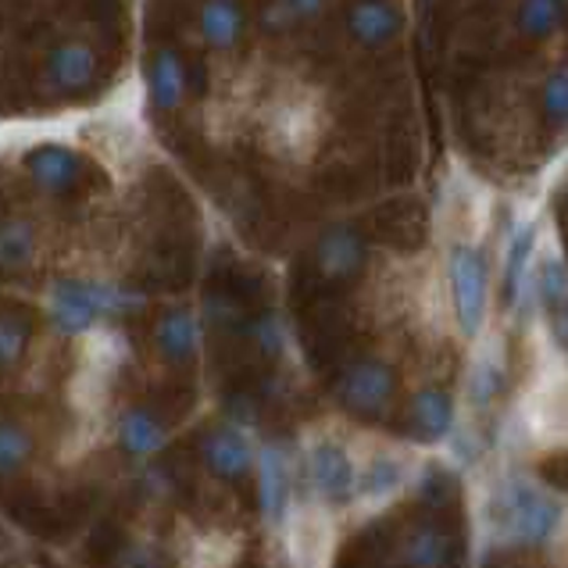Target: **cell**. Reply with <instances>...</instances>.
Masks as SVG:
<instances>
[{
    "mask_svg": "<svg viewBox=\"0 0 568 568\" xmlns=\"http://www.w3.org/2000/svg\"><path fill=\"white\" fill-rule=\"evenodd\" d=\"M193 400H197V389L190 383H169L148 400V412H154L161 422H180L193 412Z\"/></svg>",
    "mask_w": 568,
    "mask_h": 568,
    "instance_id": "27",
    "label": "cell"
},
{
    "mask_svg": "<svg viewBox=\"0 0 568 568\" xmlns=\"http://www.w3.org/2000/svg\"><path fill=\"white\" fill-rule=\"evenodd\" d=\"M257 497H262V508L268 518H280L286 505V468L283 458L275 454V447L262 450V462H257Z\"/></svg>",
    "mask_w": 568,
    "mask_h": 568,
    "instance_id": "22",
    "label": "cell"
},
{
    "mask_svg": "<svg viewBox=\"0 0 568 568\" xmlns=\"http://www.w3.org/2000/svg\"><path fill=\"white\" fill-rule=\"evenodd\" d=\"M204 462L215 476L243 483V476L251 473V447L236 429H215L204 436Z\"/></svg>",
    "mask_w": 568,
    "mask_h": 568,
    "instance_id": "15",
    "label": "cell"
},
{
    "mask_svg": "<svg viewBox=\"0 0 568 568\" xmlns=\"http://www.w3.org/2000/svg\"><path fill=\"white\" fill-rule=\"evenodd\" d=\"M8 515L11 523H19L26 532H37L43 540H64L75 529L69 511L61 508V500H47L37 490L8 494Z\"/></svg>",
    "mask_w": 568,
    "mask_h": 568,
    "instance_id": "12",
    "label": "cell"
},
{
    "mask_svg": "<svg viewBox=\"0 0 568 568\" xmlns=\"http://www.w3.org/2000/svg\"><path fill=\"white\" fill-rule=\"evenodd\" d=\"M333 389L351 415L376 418L394 397V368L376 358H354L333 376Z\"/></svg>",
    "mask_w": 568,
    "mask_h": 568,
    "instance_id": "5",
    "label": "cell"
},
{
    "mask_svg": "<svg viewBox=\"0 0 568 568\" xmlns=\"http://www.w3.org/2000/svg\"><path fill=\"white\" fill-rule=\"evenodd\" d=\"M154 347L175 368H186L197 351V318L190 307H169L154 322Z\"/></svg>",
    "mask_w": 568,
    "mask_h": 568,
    "instance_id": "14",
    "label": "cell"
},
{
    "mask_svg": "<svg viewBox=\"0 0 568 568\" xmlns=\"http://www.w3.org/2000/svg\"><path fill=\"white\" fill-rule=\"evenodd\" d=\"M29 333H32L29 315L19 312V307H8L4 322H0V358H4V368L19 365V358L29 347Z\"/></svg>",
    "mask_w": 568,
    "mask_h": 568,
    "instance_id": "25",
    "label": "cell"
},
{
    "mask_svg": "<svg viewBox=\"0 0 568 568\" xmlns=\"http://www.w3.org/2000/svg\"><path fill=\"white\" fill-rule=\"evenodd\" d=\"M43 87L58 97H79L101 83V54L87 40H61L43 58Z\"/></svg>",
    "mask_w": 568,
    "mask_h": 568,
    "instance_id": "7",
    "label": "cell"
},
{
    "mask_svg": "<svg viewBox=\"0 0 568 568\" xmlns=\"http://www.w3.org/2000/svg\"><path fill=\"white\" fill-rule=\"evenodd\" d=\"M465 537L454 532L447 518H433L418 526L404 544V568H462Z\"/></svg>",
    "mask_w": 568,
    "mask_h": 568,
    "instance_id": "10",
    "label": "cell"
},
{
    "mask_svg": "<svg viewBox=\"0 0 568 568\" xmlns=\"http://www.w3.org/2000/svg\"><path fill=\"white\" fill-rule=\"evenodd\" d=\"M312 476H315V486L329 500H347L351 490H354L351 458L344 454V447H336V444H322L312 454Z\"/></svg>",
    "mask_w": 568,
    "mask_h": 568,
    "instance_id": "17",
    "label": "cell"
},
{
    "mask_svg": "<svg viewBox=\"0 0 568 568\" xmlns=\"http://www.w3.org/2000/svg\"><path fill=\"white\" fill-rule=\"evenodd\" d=\"M240 568H262V561H257L254 555H247V558L240 561Z\"/></svg>",
    "mask_w": 568,
    "mask_h": 568,
    "instance_id": "35",
    "label": "cell"
},
{
    "mask_svg": "<svg viewBox=\"0 0 568 568\" xmlns=\"http://www.w3.org/2000/svg\"><path fill=\"white\" fill-rule=\"evenodd\" d=\"M22 169L37 190L51 193V197H64V193H72L83 183L87 161L75 148H69V143H40V148L29 151Z\"/></svg>",
    "mask_w": 568,
    "mask_h": 568,
    "instance_id": "8",
    "label": "cell"
},
{
    "mask_svg": "<svg viewBox=\"0 0 568 568\" xmlns=\"http://www.w3.org/2000/svg\"><path fill=\"white\" fill-rule=\"evenodd\" d=\"M197 32L201 43L215 54H230L243 43L247 32V11L240 0H204L197 11Z\"/></svg>",
    "mask_w": 568,
    "mask_h": 568,
    "instance_id": "13",
    "label": "cell"
},
{
    "mask_svg": "<svg viewBox=\"0 0 568 568\" xmlns=\"http://www.w3.org/2000/svg\"><path fill=\"white\" fill-rule=\"evenodd\" d=\"M540 115L550 129H568V64H558L544 75Z\"/></svg>",
    "mask_w": 568,
    "mask_h": 568,
    "instance_id": "24",
    "label": "cell"
},
{
    "mask_svg": "<svg viewBox=\"0 0 568 568\" xmlns=\"http://www.w3.org/2000/svg\"><path fill=\"white\" fill-rule=\"evenodd\" d=\"M125 547H129V544H125V532H122L119 523H111V518H104V523H97L93 532L87 537V555H90V561H97V565H108L111 558H119Z\"/></svg>",
    "mask_w": 568,
    "mask_h": 568,
    "instance_id": "29",
    "label": "cell"
},
{
    "mask_svg": "<svg viewBox=\"0 0 568 568\" xmlns=\"http://www.w3.org/2000/svg\"><path fill=\"white\" fill-rule=\"evenodd\" d=\"M537 290H540V304L547 312L550 329H555L558 344L568 347V268L558 257H547L537 275Z\"/></svg>",
    "mask_w": 568,
    "mask_h": 568,
    "instance_id": "16",
    "label": "cell"
},
{
    "mask_svg": "<svg viewBox=\"0 0 568 568\" xmlns=\"http://www.w3.org/2000/svg\"><path fill=\"white\" fill-rule=\"evenodd\" d=\"M568 4L565 0H518L515 8V29L523 32L526 40L544 43L565 26Z\"/></svg>",
    "mask_w": 568,
    "mask_h": 568,
    "instance_id": "18",
    "label": "cell"
},
{
    "mask_svg": "<svg viewBox=\"0 0 568 568\" xmlns=\"http://www.w3.org/2000/svg\"><path fill=\"white\" fill-rule=\"evenodd\" d=\"M148 101L158 115H172L186 104V93H190V75H186V61L180 58V51L172 47H154L151 58H148Z\"/></svg>",
    "mask_w": 568,
    "mask_h": 568,
    "instance_id": "11",
    "label": "cell"
},
{
    "mask_svg": "<svg viewBox=\"0 0 568 568\" xmlns=\"http://www.w3.org/2000/svg\"><path fill=\"white\" fill-rule=\"evenodd\" d=\"M447 280L454 297V318L465 336H476L486 318V290H490V272H486V254L473 243H454L447 257Z\"/></svg>",
    "mask_w": 568,
    "mask_h": 568,
    "instance_id": "3",
    "label": "cell"
},
{
    "mask_svg": "<svg viewBox=\"0 0 568 568\" xmlns=\"http://www.w3.org/2000/svg\"><path fill=\"white\" fill-rule=\"evenodd\" d=\"M540 476L550 483V486H558V490H568V454H558V458H547L540 465Z\"/></svg>",
    "mask_w": 568,
    "mask_h": 568,
    "instance_id": "34",
    "label": "cell"
},
{
    "mask_svg": "<svg viewBox=\"0 0 568 568\" xmlns=\"http://www.w3.org/2000/svg\"><path fill=\"white\" fill-rule=\"evenodd\" d=\"M322 111L312 97H283L265 119V148L283 161H307L322 143Z\"/></svg>",
    "mask_w": 568,
    "mask_h": 568,
    "instance_id": "2",
    "label": "cell"
},
{
    "mask_svg": "<svg viewBox=\"0 0 568 568\" xmlns=\"http://www.w3.org/2000/svg\"><path fill=\"white\" fill-rule=\"evenodd\" d=\"M32 254H37V225L26 215H4V225H0V262H4V272L29 268Z\"/></svg>",
    "mask_w": 568,
    "mask_h": 568,
    "instance_id": "20",
    "label": "cell"
},
{
    "mask_svg": "<svg viewBox=\"0 0 568 568\" xmlns=\"http://www.w3.org/2000/svg\"><path fill=\"white\" fill-rule=\"evenodd\" d=\"M368 262V243L358 225L336 222L329 230H322L315 247H312V268L322 283L339 286V283H354L365 272Z\"/></svg>",
    "mask_w": 568,
    "mask_h": 568,
    "instance_id": "6",
    "label": "cell"
},
{
    "mask_svg": "<svg viewBox=\"0 0 568 568\" xmlns=\"http://www.w3.org/2000/svg\"><path fill=\"white\" fill-rule=\"evenodd\" d=\"M143 307V294L129 286H104L93 280H75V275H61L51 286V318L64 336L87 333L101 315H136Z\"/></svg>",
    "mask_w": 568,
    "mask_h": 568,
    "instance_id": "1",
    "label": "cell"
},
{
    "mask_svg": "<svg viewBox=\"0 0 568 568\" xmlns=\"http://www.w3.org/2000/svg\"><path fill=\"white\" fill-rule=\"evenodd\" d=\"M404 26L408 19L400 0H354L347 8V32L362 51H386L400 40Z\"/></svg>",
    "mask_w": 568,
    "mask_h": 568,
    "instance_id": "9",
    "label": "cell"
},
{
    "mask_svg": "<svg viewBox=\"0 0 568 568\" xmlns=\"http://www.w3.org/2000/svg\"><path fill=\"white\" fill-rule=\"evenodd\" d=\"M119 440L129 454H154L161 447V440H165V426H161V418L148 408L129 412L122 418Z\"/></svg>",
    "mask_w": 568,
    "mask_h": 568,
    "instance_id": "23",
    "label": "cell"
},
{
    "mask_svg": "<svg viewBox=\"0 0 568 568\" xmlns=\"http://www.w3.org/2000/svg\"><path fill=\"white\" fill-rule=\"evenodd\" d=\"M29 454H32L29 433L14 418H4V429H0V465H4V476L19 473V468L29 462Z\"/></svg>",
    "mask_w": 568,
    "mask_h": 568,
    "instance_id": "28",
    "label": "cell"
},
{
    "mask_svg": "<svg viewBox=\"0 0 568 568\" xmlns=\"http://www.w3.org/2000/svg\"><path fill=\"white\" fill-rule=\"evenodd\" d=\"M422 508L433 518H447L454 508H458V479H450L440 468L422 479Z\"/></svg>",
    "mask_w": 568,
    "mask_h": 568,
    "instance_id": "26",
    "label": "cell"
},
{
    "mask_svg": "<svg viewBox=\"0 0 568 568\" xmlns=\"http://www.w3.org/2000/svg\"><path fill=\"white\" fill-rule=\"evenodd\" d=\"M283 4L290 14H294L297 26H307V22H318L322 14H326L333 0H283Z\"/></svg>",
    "mask_w": 568,
    "mask_h": 568,
    "instance_id": "32",
    "label": "cell"
},
{
    "mask_svg": "<svg viewBox=\"0 0 568 568\" xmlns=\"http://www.w3.org/2000/svg\"><path fill=\"white\" fill-rule=\"evenodd\" d=\"M532 247H537V225H518L508 243V262H505V301L515 304L523 294V280L532 262Z\"/></svg>",
    "mask_w": 568,
    "mask_h": 568,
    "instance_id": "21",
    "label": "cell"
},
{
    "mask_svg": "<svg viewBox=\"0 0 568 568\" xmlns=\"http://www.w3.org/2000/svg\"><path fill=\"white\" fill-rule=\"evenodd\" d=\"M412 433L418 440H440V436L450 429V397L444 389H418L412 400Z\"/></svg>",
    "mask_w": 568,
    "mask_h": 568,
    "instance_id": "19",
    "label": "cell"
},
{
    "mask_svg": "<svg viewBox=\"0 0 568 568\" xmlns=\"http://www.w3.org/2000/svg\"><path fill=\"white\" fill-rule=\"evenodd\" d=\"M500 389V372L494 365H479L476 368V379H473V400L476 404H490Z\"/></svg>",
    "mask_w": 568,
    "mask_h": 568,
    "instance_id": "31",
    "label": "cell"
},
{
    "mask_svg": "<svg viewBox=\"0 0 568 568\" xmlns=\"http://www.w3.org/2000/svg\"><path fill=\"white\" fill-rule=\"evenodd\" d=\"M497 526L505 532V540L515 547L544 544L558 526V505H550L526 483H511L505 494L497 497Z\"/></svg>",
    "mask_w": 568,
    "mask_h": 568,
    "instance_id": "4",
    "label": "cell"
},
{
    "mask_svg": "<svg viewBox=\"0 0 568 568\" xmlns=\"http://www.w3.org/2000/svg\"><path fill=\"white\" fill-rule=\"evenodd\" d=\"M104 568H165V558L151 547H125L119 558H111Z\"/></svg>",
    "mask_w": 568,
    "mask_h": 568,
    "instance_id": "30",
    "label": "cell"
},
{
    "mask_svg": "<svg viewBox=\"0 0 568 568\" xmlns=\"http://www.w3.org/2000/svg\"><path fill=\"white\" fill-rule=\"evenodd\" d=\"M400 479V468L394 465V462H376L368 468V479H365V490L368 494H383V490H389Z\"/></svg>",
    "mask_w": 568,
    "mask_h": 568,
    "instance_id": "33",
    "label": "cell"
}]
</instances>
